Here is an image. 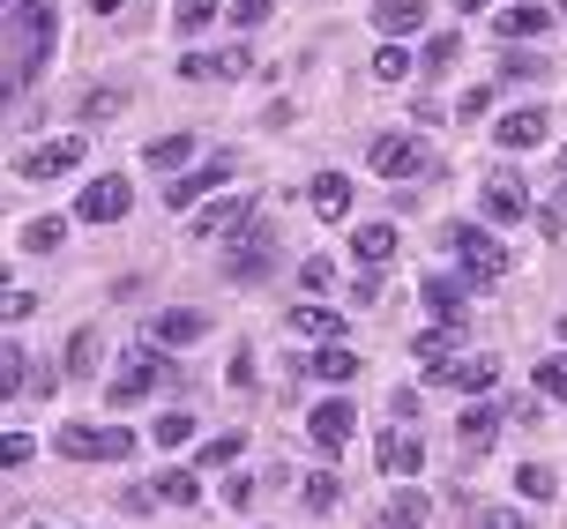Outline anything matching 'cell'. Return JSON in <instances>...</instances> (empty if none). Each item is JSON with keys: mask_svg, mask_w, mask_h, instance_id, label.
<instances>
[{"mask_svg": "<svg viewBox=\"0 0 567 529\" xmlns=\"http://www.w3.org/2000/svg\"><path fill=\"white\" fill-rule=\"evenodd\" d=\"M455 8H463V15H478V8H493V0H455Z\"/></svg>", "mask_w": 567, "mask_h": 529, "instance_id": "cell-45", "label": "cell"}, {"mask_svg": "<svg viewBox=\"0 0 567 529\" xmlns=\"http://www.w3.org/2000/svg\"><path fill=\"white\" fill-rule=\"evenodd\" d=\"M90 365H97V335H75V343H68V373H90Z\"/></svg>", "mask_w": 567, "mask_h": 529, "instance_id": "cell-38", "label": "cell"}, {"mask_svg": "<svg viewBox=\"0 0 567 529\" xmlns=\"http://www.w3.org/2000/svg\"><path fill=\"white\" fill-rule=\"evenodd\" d=\"M313 373H321V381H351V373H359V351H343V343H329V351H313Z\"/></svg>", "mask_w": 567, "mask_h": 529, "instance_id": "cell-23", "label": "cell"}, {"mask_svg": "<svg viewBox=\"0 0 567 529\" xmlns=\"http://www.w3.org/2000/svg\"><path fill=\"white\" fill-rule=\"evenodd\" d=\"M493 135H501V149H538V142L553 135V120H545V112H508Z\"/></svg>", "mask_w": 567, "mask_h": 529, "instance_id": "cell-10", "label": "cell"}, {"mask_svg": "<svg viewBox=\"0 0 567 529\" xmlns=\"http://www.w3.org/2000/svg\"><path fill=\"white\" fill-rule=\"evenodd\" d=\"M157 500H172V507H195V500H202L195 470H165V477H157Z\"/></svg>", "mask_w": 567, "mask_h": 529, "instance_id": "cell-25", "label": "cell"}, {"mask_svg": "<svg viewBox=\"0 0 567 529\" xmlns=\"http://www.w3.org/2000/svg\"><path fill=\"white\" fill-rule=\"evenodd\" d=\"M351 425H359V411H351L343 395H329V403H313L307 433H313V447H329V455H343V440H351Z\"/></svg>", "mask_w": 567, "mask_h": 529, "instance_id": "cell-5", "label": "cell"}, {"mask_svg": "<svg viewBox=\"0 0 567 529\" xmlns=\"http://www.w3.org/2000/svg\"><path fill=\"white\" fill-rule=\"evenodd\" d=\"M30 455H38V440H30V433H8V463H16V470H23Z\"/></svg>", "mask_w": 567, "mask_h": 529, "instance_id": "cell-43", "label": "cell"}, {"mask_svg": "<svg viewBox=\"0 0 567 529\" xmlns=\"http://www.w3.org/2000/svg\"><path fill=\"white\" fill-rule=\"evenodd\" d=\"M373 23L389 30V38H411V30L425 23V0H381V8H373Z\"/></svg>", "mask_w": 567, "mask_h": 529, "instance_id": "cell-17", "label": "cell"}, {"mask_svg": "<svg viewBox=\"0 0 567 529\" xmlns=\"http://www.w3.org/2000/svg\"><path fill=\"white\" fill-rule=\"evenodd\" d=\"M60 455H68V463H97V433H90V425H68V433H60Z\"/></svg>", "mask_w": 567, "mask_h": 529, "instance_id": "cell-28", "label": "cell"}, {"mask_svg": "<svg viewBox=\"0 0 567 529\" xmlns=\"http://www.w3.org/2000/svg\"><path fill=\"white\" fill-rule=\"evenodd\" d=\"M307 507H313V515H329V507H337V477H329V470L307 477Z\"/></svg>", "mask_w": 567, "mask_h": 529, "instance_id": "cell-37", "label": "cell"}, {"mask_svg": "<svg viewBox=\"0 0 567 529\" xmlns=\"http://www.w3.org/2000/svg\"><path fill=\"white\" fill-rule=\"evenodd\" d=\"M493 381H501V359H493V351H478V359L449 365V388H463V395H485Z\"/></svg>", "mask_w": 567, "mask_h": 529, "instance_id": "cell-13", "label": "cell"}, {"mask_svg": "<svg viewBox=\"0 0 567 529\" xmlns=\"http://www.w3.org/2000/svg\"><path fill=\"white\" fill-rule=\"evenodd\" d=\"M127 209H135V187H127L120 172L90 179V187H83V201H75V217H83V224H120Z\"/></svg>", "mask_w": 567, "mask_h": 529, "instance_id": "cell-2", "label": "cell"}, {"mask_svg": "<svg viewBox=\"0 0 567 529\" xmlns=\"http://www.w3.org/2000/svg\"><path fill=\"white\" fill-rule=\"evenodd\" d=\"M351 253H359L367 269H381V261L396 253V224H359V231H351Z\"/></svg>", "mask_w": 567, "mask_h": 529, "instance_id": "cell-15", "label": "cell"}, {"mask_svg": "<svg viewBox=\"0 0 567 529\" xmlns=\"http://www.w3.org/2000/svg\"><path fill=\"white\" fill-rule=\"evenodd\" d=\"M449 253H455V269H463L471 283H501V277H508V247H501L493 231H478V224H455Z\"/></svg>", "mask_w": 567, "mask_h": 529, "instance_id": "cell-1", "label": "cell"}, {"mask_svg": "<svg viewBox=\"0 0 567 529\" xmlns=\"http://www.w3.org/2000/svg\"><path fill=\"white\" fill-rule=\"evenodd\" d=\"M373 75H381V83H403V75H411V53H403V45L373 53Z\"/></svg>", "mask_w": 567, "mask_h": 529, "instance_id": "cell-35", "label": "cell"}, {"mask_svg": "<svg viewBox=\"0 0 567 529\" xmlns=\"http://www.w3.org/2000/svg\"><path fill=\"white\" fill-rule=\"evenodd\" d=\"M247 224H255V201L247 195H231V201H217V209H202V239H231V231H247Z\"/></svg>", "mask_w": 567, "mask_h": 529, "instance_id": "cell-7", "label": "cell"}, {"mask_svg": "<svg viewBox=\"0 0 567 529\" xmlns=\"http://www.w3.org/2000/svg\"><path fill=\"white\" fill-rule=\"evenodd\" d=\"M150 388H157V351H135V359L120 365V381H113V403H142Z\"/></svg>", "mask_w": 567, "mask_h": 529, "instance_id": "cell-8", "label": "cell"}, {"mask_svg": "<svg viewBox=\"0 0 567 529\" xmlns=\"http://www.w3.org/2000/svg\"><path fill=\"white\" fill-rule=\"evenodd\" d=\"M425 313H433V321H463V283L425 277Z\"/></svg>", "mask_w": 567, "mask_h": 529, "instance_id": "cell-19", "label": "cell"}, {"mask_svg": "<svg viewBox=\"0 0 567 529\" xmlns=\"http://www.w3.org/2000/svg\"><path fill=\"white\" fill-rule=\"evenodd\" d=\"M381 522H389V529H425V522H433V500L403 485V492H389V515H381Z\"/></svg>", "mask_w": 567, "mask_h": 529, "instance_id": "cell-16", "label": "cell"}, {"mask_svg": "<svg viewBox=\"0 0 567 529\" xmlns=\"http://www.w3.org/2000/svg\"><path fill=\"white\" fill-rule=\"evenodd\" d=\"M455 60H463V38H455V30H441V38L425 45V68L441 75V68H455Z\"/></svg>", "mask_w": 567, "mask_h": 529, "instance_id": "cell-30", "label": "cell"}, {"mask_svg": "<svg viewBox=\"0 0 567 529\" xmlns=\"http://www.w3.org/2000/svg\"><path fill=\"white\" fill-rule=\"evenodd\" d=\"M195 335H202V313H187V307L157 313V343H195Z\"/></svg>", "mask_w": 567, "mask_h": 529, "instance_id": "cell-24", "label": "cell"}, {"mask_svg": "<svg viewBox=\"0 0 567 529\" xmlns=\"http://www.w3.org/2000/svg\"><path fill=\"white\" fill-rule=\"evenodd\" d=\"M373 172L396 187V179H419V172H433V157H425V142H411V135H381V142H373Z\"/></svg>", "mask_w": 567, "mask_h": 529, "instance_id": "cell-4", "label": "cell"}, {"mask_svg": "<svg viewBox=\"0 0 567 529\" xmlns=\"http://www.w3.org/2000/svg\"><path fill=\"white\" fill-rule=\"evenodd\" d=\"M269 253H277V231H269V224H247V239H239V247L225 253V277L231 283H255V277H269Z\"/></svg>", "mask_w": 567, "mask_h": 529, "instance_id": "cell-3", "label": "cell"}, {"mask_svg": "<svg viewBox=\"0 0 567 529\" xmlns=\"http://www.w3.org/2000/svg\"><path fill=\"white\" fill-rule=\"evenodd\" d=\"M478 529H530V522H523V515H485Z\"/></svg>", "mask_w": 567, "mask_h": 529, "instance_id": "cell-44", "label": "cell"}, {"mask_svg": "<svg viewBox=\"0 0 567 529\" xmlns=\"http://www.w3.org/2000/svg\"><path fill=\"white\" fill-rule=\"evenodd\" d=\"M313 209H321V217L337 224L343 209H351V179H337V172H321V179H313Z\"/></svg>", "mask_w": 567, "mask_h": 529, "instance_id": "cell-21", "label": "cell"}, {"mask_svg": "<svg viewBox=\"0 0 567 529\" xmlns=\"http://www.w3.org/2000/svg\"><path fill=\"white\" fill-rule=\"evenodd\" d=\"M560 15H567V0H560Z\"/></svg>", "mask_w": 567, "mask_h": 529, "instance_id": "cell-47", "label": "cell"}, {"mask_svg": "<svg viewBox=\"0 0 567 529\" xmlns=\"http://www.w3.org/2000/svg\"><path fill=\"white\" fill-rule=\"evenodd\" d=\"M90 120H113V112H120V90H90Z\"/></svg>", "mask_w": 567, "mask_h": 529, "instance_id": "cell-42", "label": "cell"}, {"mask_svg": "<svg viewBox=\"0 0 567 529\" xmlns=\"http://www.w3.org/2000/svg\"><path fill=\"white\" fill-rule=\"evenodd\" d=\"M515 485H523V492H530V500H553V492H560V485H553V470H545V463H523V470H515Z\"/></svg>", "mask_w": 567, "mask_h": 529, "instance_id": "cell-31", "label": "cell"}, {"mask_svg": "<svg viewBox=\"0 0 567 529\" xmlns=\"http://www.w3.org/2000/svg\"><path fill=\"white\" fill-rule=\"evenodd\" d=\"M209 15H217V0H179V8H172V23L187 30V38H195V30L209 23Z\"/></svg>", "mask_w": 567, "mask_h": 529, "instance_id": "cell-34", "label": "cell"}, {"mask_svg": "<svg viewBox=\"0 0 567 529\" xmlns=\"http://www.w3.org/2000/svg\"><path fill=\"white\" fill-rule=\"evenodd\" d=\"M75 165H83V142L60 135V142H38L23 157V179H60V172H75Z\"/></svg>", "mask_w": 567, "mask_h": 529, "instance_id": "cell-6", "label": "cell"}, {"mask_svg": "<svg viewBox=\"0 0 567 529\" xmlns=\"http://www.w3.org/2000/svg\"><path fill=\"white\" fill-rule=\"evenodd\" d=\"M239 447H247L239 433H225V440H209V447H202V463H195V470H217V463H239Z\"/></svg>", "mask_w": 567, "mask_h": 529, "instance_id": "cell-36", "label": "cell"}, {"mask_svg": "<svg viewBox=\"0 0 567 529\" xmlns=\"http://www.w3.org/2000/svg\"><path fill=\"white\" fill-rule=\"evenodd\" d=\"M127 455H135V433L127 425H105L97 433V463H127Z\"/></svg>", "mask_w": 567, "mask_h": 529, "instance_id": "cell-29", "label": "cell"}, {"mask_svg": "<svg viewBox=\"0 0 567 529\" xmlns=\"http://www.w3.org/2000/svg\"><path fill=\"white\" fill-rule=\"evenodd\" d=\"M284 329H291V335H321V343H343V321L329 307H291V313H284Z\"/></svg>", "mask_w": 567, "mask_h": 529, "instance_id": "cell-14", "label": "cell"}, {"mask_svg": "<svg viewBox=\"0 0 567 529\" xmlns=\"http://www.w3.org/2000/svg\"><path fill=\"white\" fill-rule=\"evenodd\" d=\"M485 217H501V224H515V217H530V195H523V179H485Z\"/></svg>", "mask_w": 567, "mask_h": 529, "instance_id": "cell-9", "label": "cell"}, {"mask_svg": "<svg viewBox=\"0 0 567 529\" xmlns=\"http://www.w3.org/2000/svg\"><path fill=\"white\" fill-rule=\"evenodd\" d=\"M329 277H337V261H329V253H313L307 269H299V283H307V291H329Z\"/></svg>", "mask_w": 567, "mask_h": 529, "instance_id": "cell-40", "label": "cell"}, {"mask_svg": "<svg viewBox=\"0 0 567 529\" xmlns=\"http://www.w3.org/2000/svg\"><path fill=\"white\" fill-rule=\"evenodd\" d=\"M60 231H68V224H60V217H38V224H23V247L53 253V247H60Z\"/></svg>", "mask_w": 567, "mask_h": 529, "instance_id": "cell-33", "label": "cell"}, {"mask_svg": "<svg viewBox=\"0 0 567 529\" xmlns=\"http://www.w3.org/2000/svg\"><path fill=\"white\" fill-rule=\"evenodd\" d=\"M225 179H231V149L209 157V165H195V172H179V179H172V201H195V195H209V187H225Z\"/></svg>", "mask_w": 567, "mask_h": 529, "instance_id": "cell-11", "label": "cell"}, {"mask_svg": "<svg viewBox=\"0 0 567 529\" xmlns=\"http://www.w3.org/2000/svg\"><path fill=\"white\" fill-rule=\"evenodd\" d=\"M187 157H195V142H187V135H165V142H150V165H157V172H179Z\"/></svg>", "mask_w": 567, "mask_h": 529, "instance_id": "cell-26", "label": "cell"}, {"mask_svg": "<svg viewBox=\"0 0 567 529\" xmlns=\"http://www.w3.org/2000/svg\"><path fill=\"white\" fill-rule=\"evenodd\" d=\"M501 411H508V403H471V411H463V455H485V447H493Z\"/></svg>", "mask_w": 567, "mask_h": 529, "instance_id": "cell-12", "label": "cell"}, {"mask_svg": "<svg viewBox=\"0 0 567 529\" xmlns=\"http://www.w3.org/2000/svg\"><path fill=\"white\" fill-rule=\"evenodd\" d=\"M0 381H8V395H23V351H16V343H8V351H0Z\"/></svg>", "mask_w": 567, "mask_h": 529, "instance_id": "cell-39", "label": "cell"}, {"mask_svg": "<svg viewBox=\"0 0 567 529\" xmlns=\"http://www.w3.org/2000/svg\"><path fill=\"white\" fill-rule=\"evenodd\" d=\"M538 395H560L567 403V351H553V359L538 365Z\"/></svg>", "mask_w": 567, "mask_h": 529, "instance_id": "cell-32", "label": "cell"}, {"mask_svg": "<svg viewBox=\"0 0 567 529\" xmlns=\"http://www.w3.org/2000/svg\"><path fill=\"white\" fill-rule=\"evenodd\" d=\"M150 440H157V447H187V440H195V418H187V411H165Z\"/></svg>", "mask_w": 567, "mask_h": 529, "instance_id": "cell-27", "label": "cell"}, {"mask_svg": "<svg viewBox=\"0 0 567 529\" xmlns=\"http://www.w3.org/2000/svg\"><path fill=\"white\" fill-rule=\"evenodd\" d=\"M545 23H553L545 8H493V30H501V38H538Z\"/></svg>", "mask_w": 567, "mask_h": 529, "instance_id": "cell-20", "label": "cell"}, {"mask_svg": "<svg viewBox=\"0 0 567 529\" xmlns=\"http://www.w3.org/2000/svg\"><path fill=\"white\" fill-rule=\"evenodd\" d=\"M560 201H567V179H560Z\"/></svg>", "mask_w": 567, "mask_h": 529, "instance_id": "cell-46", "label": "cell"}, {"mask_svg": "<svg viewBox=\"0 0 567 529\" xmlns=\"http://www.w3.org/2000/svg\"><path fill=\"white\" fill-rule=\"evenodd\" d=\"M411 351H419V365H425V381H449V335H441V329H425L419 343H411Z\"/></svg>", "mask_w": 567, "mask_h": 529, "instance_id": "cell-22", "label": "cell"}, {"mask_svg": "<svg viewBox=\"0 0 567 529\" xmlns=\"http://www.w3.org/2000/svg\"><path fill=\"white\" fill-rule=\"evenodd\" d=\"M231 23H239V30H255V23H269V0H231Z\"/></svg>", "mask_w": 567, "mask_h": 529, "instance_id": "cell-41", "label": "cell"}, {"mask_svg": "<svg viewBox=\"0 0 567 529\" xmlns=\"http://www.w3.org/2000/svg\"><path fill=\"white\" fill-rule=\"evenodd\" d=\"M381 470H389V477H411V470H419V440L389 425V433H381Z\"/></svg>", "mask_w": 567, "mask_h": 529, "instance_id": "cell-18", "label": "cell"}]
</instances>
